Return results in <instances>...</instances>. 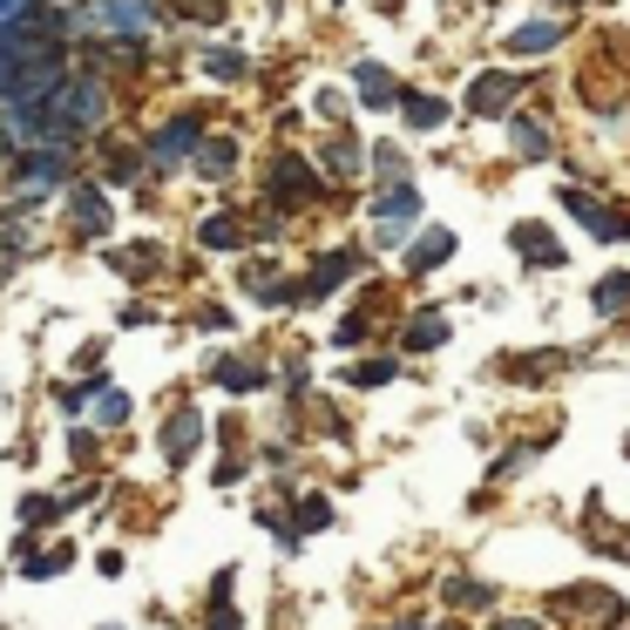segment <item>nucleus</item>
Masks as SVG:
<instances>
[{"label":"nucleus","instance_id":"17","mask_svg":"<svg viewBox=\"0 0 630 630\" xmlns=\"http://www.w3.org/2000/svg\"><path fill=\"white\" fill-rule=\"evenodd\" d=\"M441 258H454V230H441V224H435V230H427V238L407 251V271H414V279H427V271H435Z\"/></svg>","mask_w":630,"mask_h":630},{"label":"nucleus","instance_id":"5","mask_svg":"<svg viewBox=\"0 0 630 630\" xmlns=\"http://www.w3.org/2000/svg\"><path fill=\"white\" fill-rule=\"evenodd\" d=\"M414 217H420V190L414 183H386L373 196V245H407Z\"/></svg>","mask_w":630,"mask_h":630},{"label":"nucleus","instance_id":"29","mask_svg":"<svg viewBox=\"0 0 630 630\" xmlns=\"http://www.w3.org/2000/svg\"><path fill=\"white\" fill-rule=\"evenodd\" d=\"M373 177H380V183H407V164H401V149H393V143L373 149Z\"/></svg>","mask_w":630,"mask_h":630},{"label":"nucleus","instance_id":"13","mask_svg":"<svg viewBox=\"0 0 630 630\" xmlns=\"http://www.w3.org/2000/svg\"><path fill=\"white\" fill-rule=\"evenodd\" d=\"M393 102H401V115H407V130H441L448 123V102L441 95H420V89H401V95H393Z\"/></svg>","mask_w":630,"mask_h":630},{"label":"nucleus","instance_id":"28","mask_svg":"<svg viewBox=\"0 0 630 630\" xmlns=\"http://www.w3.org/2000/svg\"><path fill=\"white\" fill-rule=\"evenodd\" d=\"M109 265H115V271H136V279H143V271L164 265V251H156V245H130V251H109Z\"/></svg>","mask_w":630,"mask_h":630},{"label":"nucleus","instance_id":"27","mask_svg":"<svg viewBox=\"0 0 630 630\" xmlns=\"http://www.w3.org/2000/svg\"><path fill=\"white\" fill-rule=\"evenodd\" d=\"M576 610H597V623H623V597H617V589H583Z\"/></svg>","mask_w":630,"mask_h":630},{"label":"nucleus","instance_id":"22","mask_svg":"<svg viewBox=\"0 0 630 630\" xmlns=\"http://www.w3.org/2000/svg\"><path fill=\"white\" fill-rule=\"evenodd\" d=\"M89 401H95V420H102V427H123V420H130V393H115L109 380L89 386Z\"/></svg>","mask_w":630,"mask_h":630},{"label":"nucleus","instance_id":"26","mask_svg":"<svg viewBox=\"0 0 630 630\" xmlns=\"http://www.w3.org/2000/svg\"><path fill=\"white\" fill-rule=\"evenodd\" d=\"M326 177H360V143H352V136L326 143Z\"/></svg>","mask_w":630,"mask_h":630},{"label":"nucleus","instance_id":"10","mask_svg":"<svg viewBox=\"0 0 630 630\" xmlns=\"http://www.w3.org/2000/svg\"><path fill=\"white\" fill-rule=\"evenodd\" d=\"M563 211L589 224V238H630V217H617V211H604V204H597V196H583V190H563Z\"/></svg>","mask_w":630,"mask_h":630},{"label":"nucleus","instance_id":"9","mask_svg":"<svg viewBox=\"0 0 630 630\" xmlns=\"http://www.w3.org/2000/svg\"><path fill=\"white\" fill-rule=\"evenodd\" d=\"M352 271H360V251H326L319 265H312V279L299 285V305H305V299H333V292L352 279Z\"/></svg>","mask_w":630,"mask_h":630},{"label":"nucleus","instance_id":"23","mask_svg":"<svg viewBox=\"0 0 630 630\" xmlns=\"http://www.w3.org/2000/svg\"><path fill=\"white\" fill-rule=\"evenodd\" d=\"M508 136H516V156H529V164H536V156H549V130L529 123V115H508Z\"/></svg>","mask_w":630,"mask_h":630},{"label":"nucleus","instance_id":"24","mask_svg":"<svg viewBox=\"0 0 630 630\" xmlns=\"http://www.w3.org/2000/svg\"><path fill=\"white\" fill-rule=\"evenodd\" d=\"M589 305H597L604 319H617V312L630 305V271H610V279H604L597 292H589Z\"/></svg>","mask_w":630,"mask_h":630},{"label":"nucleus","instance_id":"16","mask_svg":"<svg viewBox=\"0 0 630 630\" xmlns=\"http://www.w3.org/2000/svg\"><path fill=\"white\" fill-rule=\"evenodd\" d=\"M211 380H217L224 393H258V386H265V373H258L251 360H230V352H217V360H211Z\"/></svg>","mask_w":630,"mask_h":630},{"label":"nucleus","instance_id":"25","mask_svg":"<svg viewBox=\"0 0 630 630\" xmlns=\"http://www.w3.org/2000/svg\"><path fill=\"white\" fill-rule=\"evenodd\" d=\"M136 177H143V149H109L102 183H109V190H123V183H136Z\"/></svg>","mask_w":630,"mask_h":630},{"label":"nucleus","instance_id":"35","mask_svg":"<svg viewBox=\"0 0 630 630\" xmlns=\"http://www.w3.org/2000/svg\"><path fill=\"white\" fill-rule=\"evenodd\" d=\"M61 563H68V549H48V556H27V563H21V576H55Z\"/></svg>","mask_w":630,"mask_h":630},{"label":"nucleus","instance_id":"38","mask_svg":"<svg viewBox=\"0 0 630 630\" xmlns=\"http://www.w3.org/2000/svg\"><path fill=\"white\" fill-rule=\"evenodd\" d=\"M204 630H245V623H238V610H230V604H217V610H211V623H204Z\"/></svg>","mask_w":630,"mask_h":630},{"label":"nucleus","instance_id":"19","mask_svg":"<svg viewBox=\"0 0 630 630\" xmlns=\"http://www.w3.org/2000/svg\"><path fill=\"white\" fill-rule=\"evenodd\" d=\"M563 42V21H529L508 34V55H542V48H556Z\"/></svg>","mask_w":630,"mask_h":630},{"label":"nucleus","instance_id":"21","mask_svg":"<svg viewBox=\"0 0 630 630\" xmlns=\"http://www.w3.org/2000/svg\"><path fill=\"white\" fill-rule=\"evenodd\" d=\"M448 339V312H414V326H407V352H435Z\"/></svg>","mask_w":630,"mask_h":630},{"label":"nucleus","instance_id":"32","mask_svg":"<svg viewBox=\"0 0 630 630\" xmlns=\"http://www.w3.org/2000/svg\"><path fill=\"white\" fill-rule=\"evenodd\" d=\"M448 604L475 610V604H488V589H482V583H468V576H454V583H448Z\"/></svg>","mask_w":630,"mask_h":630},{"label":"nucleus","instance_id":"8","mask_svg":"<svg viewBox=\"0 0 630 630\" xmlns=\"http://www.w3.org/2000/svg\"><path fill=\"white\" fill-rule=\"evenodd\" d=\"M68 224L82 230V238H102L109 230V196H102V183H68Z\"/></svg>","mask_w":630,"mask_h":630},{"label":"nucleus","instance_id":"41","mask_svg":"<svg viewBox=\"0 0 630 630\" xmlns=\"http://www.w3.org/2000/svg\"><path fill=\"white\" fill-rule=\"evenodd\" d=\"M386 630H420V623H386Z\"/></svg>","mask_w":630,"mask_h":630},{"label":"nucleus","instance_id":"4","mask_svg":"<svg viewBox=\"0 0 630 630\" xmlns=\"http://www.w3.org/2000/svg\"><path fill=\"white\" fill-rule=\"evenodd\" d=\"M265 196H271V211H305L312 196H319V170L305 164V156H271V170H265Z\"/></svg>","mask_w":630,"mask_h":630},{"label":"nucleus","instance_id":"1","mask_svg":"<svg viewBox=\"0 0 630 630\" xmlns=\"http://www.w3.org/2000/svg\"><path fill=\"white\" fill-rule=\"evenodd\" d=\"M55 102V115L68 123V136H82V130H102L109 123V89H102V75H61V89L48 95Z\"/></svg>","mask_w":630,"mask_h":630},{"label":"nucleus","instance_id":"11","mask_svg":"<svg viewBox=\"0 0 630 630\" xmlns=\"http://www.w3.org/2000/svg\"><path fill=\"white\" fill-rule=\"evenodd\" d=\"M238 136H204V143H196V156H190V164H196V177H211V183H224V177H238Z\"/></svg>","mask_w":630,"mask_h":630},{"label":"nucleus","instance_id":"20","mask_svg":"<svg viewBox=\"0 0 630 630\" xmlns=\"http://www.w3.org/2000/svg\"><path fill=\"white\" fill-rule=\"evenodd\" d=\"M204 75H211V82H245L251 55L245 48H204Z\"/></svg>","mask_w":630,"mask_h":630},{"label":"nucleus","instance_id":"40","mask_svg":"<svg viewBox=\"0 0 630 630\" xmlns=\"http://www.w3.org/2000/svg\"><path fill=\"white\" fill-rule=\"evenodd\" d=\"M27 8V0H0V21H8V14H21Z\"/></svg>","mask_w":630,"mask_h":630},{"label":"nucleus","instance_id":"34","mask_svg":"<svg viewBox=\"0 0 630 630\" xmlns=\"http://www.w3.org/2000/svg\"><path fill=\"white\" fill-rule=\"evenodd\" d=\"M360 339H367V312H352V319H339V326H333V346H339V352H346V346H360Z\"/></svg>","mask_w":630,"mask_h":630},{"label":"nucleus","instance_id":"33","mask_svg":"<svg viewBox=\"0 0 630 630\" xmlns=\"http://www.w3.org/2000/svg\"><path fill=\"white\" fill-rule=\"evenodd\" d=\"M177 14H190V21L217 27V21H224V0H177Z\"/></svg>","mask_w":630,"mask_h":630},{"label":"nucleus","instance_id":"6","mask_svg":"<svg viewBox=\"0 0 630 630\" xmlns=\"http://www.w3.org/2000/svg\"><path fill=\"white\" fill-rule=\"evenodd\" d=\"M89 21L109 27V34H130V42H143V34L156 27V0H95Z\"/></svg>","mask_w":630,"mask_h":630},{"label":"nucleus","instance_id":"30","mask_svg":"<svg viewBox=\"0 0 630 630\" xmlns=\"http://www.w3.org/2000/svg\"><path fill=\"white\" fill-rule=\"evenodd\" d=\"M326 522H333V502H326V495H305V502H299V522H292V529H326Z\"/></svg>","mask_w":630,"mask_h":630},{"label":"nucleus","instance_id":"42","mask_svg":"<svg viewBox=\"0 0 630 630\" xmlns=\"http://www.w3.org/2000/svg\"><path fill=\"white\" fill-rule=\"evenodd\" d=\"M448 630H454V623H448Z\"/></svg>","mask_w":630,"mask_h":630},{"label":"nucleus","instance_id":"18","mask_svg":"<svg viewBox=\"0 0 630 630\" xmlns=\"http://www.w3.org/2000/svg\"><path fill=\"white\" fill-rule=\"evenodd\" d=\"M196 245H204V251H238V245H245V217H230V211L204 217V230H196Z\"/></svg>","mask_w":630,"mask_h":630},{"label":"nucleus","instance_id":"31","mask_svg":"<svg viewBox=\"0 0 630 630\" xmlns=\"http://www.w3.org/2000/svg\"><path fill=\"white\" fill-rule=\"evenodd\" d=\"M55 508H61V502H48V495H27V502H21V522H27V529H48V522H55Z\"/></svg>","mask_w":630,"mask_h":630},{"label":"nucleus","instance_id":"36","mask_svg":"<svg viewBox=\"0 0 630 630\" xmlns=\"http://www.w3.org/2000/svg\"><path fill=\"white\" fill-rule=\"evenodd\" d=\"M89 386H95V380H82V386H61V393H55V407H61V414H82V407H89Z\"/></svg>","mask_w":630,"mask_h":630},{"label":"nucleus","instance_id":"15","mask_svg":"<svg viewBox=\"0 0 630 630\" xmlns=\"http://www.w3.org/2000/svg\"><path fill=\"white\" fill-rule=\"evenodd\" d=\"M196 441H204V420H196L190 407H183V414H170V427H164V454H170V461H190V454H196Z\"/></svg>","mask_w":630,"mask_h":630},{"label":"nucleus","instance_id":"12","mask_svg":"<svg viewBox=\"0 0 630 630\" xmlns=\"http://www.w3.org/2000/svg\"><path fill=\"white\" fill-rule=\"evenodd\" d=\"M352 89H360V102H367V109H386L393 95H401V82H393L380 61H352Z\"/></svg>","mask_w":630,"mask_h":630},{"label":"nucleus","instance_id":"7","mask_svg":"<svg viewBox=\"0 0 630 630\" xmlns=\"http://www.w3.org/2000/svg\"><path fill=\"white\" fill-rule=\"evenodd\" d=\"M522 95V75H508V68H488L468 82V115H502V109H516Z\"/></svg>","mask_w":630,"mask_h":630},{"label":"nucleus","instance_id":"37","mask_svg":"<svg viewBox=\"0 0 630 630\" xmlns=\"http://www.w3.org/2000/svg\"><path fill=\"white\" fill-rule=\"evenodd\" d=\"M393 380V360H367L360 373H352V386H386Z\"/></svg>","mask_w":630,"mask_h":630},{"label":"nucleus","instance_id":"3","mask_svg":"<svg viewBox=\"0 0 630 630\" xmlns=\"http://www.w3.org/2000/svg\"><path fill=\"white\" fill-rule=\"evenodd\" d=\"M196 143H204V109H183V115H170V123L156 130V143L143 149V170H156V177H177V164H190V156H196Z\"/></svg>","mask_w":630,"mask_h":630},{"label":"nucleus","instance_id":"39","mask_svg":"<svg viewBox=\"0 0 630 630\" xmlns=\"http://www.w3.org/2000/svg\"><path fill=\"white\" fill-rule=\"evenodd\" d=\"M488 630H536L529 617H508V623H488Z\"/></svg>","mask_w":630,"mask_h":630},{"label":"nucleus","instance_id":"2","mask_svg":"<svg viewBox=\"0 0 630 630\" xmlns=\"http://www.w3.org/2000/svg\"><path fill=\"white\" fill-rule=\"evenodd\" d=\"M68 170H75V149H61V143L21 149V156H14V190H21V211H34V204H42V190L68 183Z\"/></svg>","mask_w":630,"mask_h":630},{"label":"nucleus","instance_id":"14","mask_svg":"<svg viewBox=\"0 0 630 630\" xmlns=\"http://www.w3.org/2000/svg\"><path fill=\"white\" fill-rule=\"evenodd\" d=\"M508 245H516V251H522L529 265H563V245L549 238L542 224H516V230H508Z\"/></svg>","mask_w":630,"mask_h":630}]
</instances>
